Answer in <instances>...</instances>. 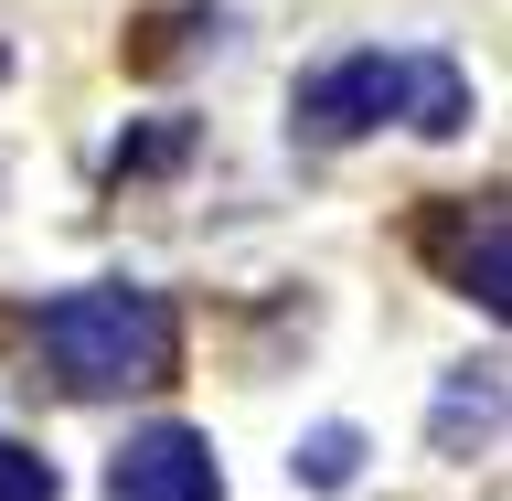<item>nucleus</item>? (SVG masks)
<instances>
[{"mask_svg":"<svg viewBox=\"0 0 512 501\" xmlns=\"http://www.w3.org/2000/svg\"><path fill=\"white\" fill-rule=\"evenodd\" d=\"M491 427H502V363H470V374H448L438 395V459H459V448H491Z\"/></svg>","mask_w":512,"mask_h":501,"instance_id":"nucleus-4","label":"nucleus"},{"mask_svg":"<svg viewBox=\"0 0 512 501\" xmlns=\"http://www.w3.org/2000/svg\"><path fill=\"white\" fill-rule=\"evenodd\" d=\"M0 501H64L54 459H43V448H0Z\"/></svg>","mask_w":512,"mask_h":501,"instance_id":"nucleus-8","label":"nucleus"},{"mask_svg":"<svg viewBox=\"0 0 512 501\" xmlns=\"http://www.w3.org/2000/svg\"><path fill=\"white\" fill-rule=\"evenodd\" d=\"M288 480H299V491H352V480H363V427H310L299 459H288Z\"/></svg>","mask_w":512,"mask_h":501,"instance_id":"nucleus-6","label":"nucleus"},{"mask_svg":"<svg viewBox=\"0 0 512 501\" xmlns=\"http://www.w3.org/2000/svg\"><path fill=\"white\" fill-rule=\"evenodd\" d=\"M406 96H416V54H342V64H320L310 86H299V139L342 150L363 128L406 118Z\"/></svg>","mask_w":512,"mask_h":501,"instance_id":"nucleus-2","label":"nucleus"},{"mask_svg":"<svg viewBox=\"0 0 512 501\" xmlns=\"http://www.w3.org/2000/svg\"><path fill=\"white\" fill-rule=\"evenodd\" d=\"M43 363H54L64 395H128V384H171V352H182V320L160 288H128V278H96V288H64L43 299Z\"/></svg>","mask_w":512,"mask_h":501,"instance_id":"nucleus-1","label":"nucleus"},{"mask_svg":"<svg viewBox=\"0 0 512 501\" xmlns=\"http://www.w3.org/2000/svg\"><path fill=\"white\" fill-rule=\"evenodd\" d=\"M107 501H224V470L192 427H139L107 459Z\"/></svg>","mask_w":512,"mask_h":501,"instance_id":"nucleus-3","label":"nucleus"},{"mask_svg":"<svg viewBox=\"0 0 512 501\" xmlns=\"http://www.w3.org/2000/svg\"><path fill=\"white\" fill-rule=\"evenodd\" d=\"M406 118L427 128V139H459V128L480 118V107H470V75H459L448 54H416V96H406Z\"/></svg>","mask_w":512,"mask_h":501,"instance_id":"nucleus-5","label":"nucleus"},{"mask_svg":"<svg viewBox=\"0 0 512 501\" xmlns=\"http://www.w3.org/2000/svg\"><path fill=\"white\" fill-rule=\"evenodd\" d=\"M182 150H192V118H160V128H139V139L118 150V171H171Z\"/></svg>","mask_w":512,"mask_h":501,"instance_id":"nucleus-9","label":"nucleus"},{"mask_svg":"<svg viewBox=\"0 0 512 501\" xmlns=\"http://www.w3.org/2000/svg\"><path fill=\"white\" fill-rule=\"evenodd\" d=\"M459 288H470L480 310H512V278H502V203H480V235L459 256Z\"/></svg>","mask_w":512,"mask_h":501,"instance_id":"nucleus-7","label":"nucleus"}]
</instances>
